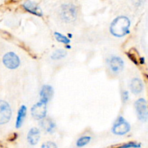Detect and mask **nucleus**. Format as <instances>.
Returning a JSON list of instances; mask_svg holds the SVG:
<instances>
[{"mask_svg": "<svg viewBox=\"0 0 148 148\" xmlns=\"http://www.w3.org/2000/svg\"><path fill=\"white\" fill-rule=\"evenodd\" d=\"M66 55V53L65 51L64 50H59L56 51L55 52H53V53L52 54L51 58L53 59H60L62 58H64Z\"/></svg>", "mask_w": 148, "mask_h": 148, "instance_id": "obj_15", "label": "nucleus"}, {"mask_svg": "<svg viewBox=\"0 0 148 148\" xmlns=\"http://www.w3.org/2000/svg\"><path fill=\"white\" fill-rule=\"evenodd\" d=\"M40 124H41L42 127H43L46 132H52L55 128L54 124H53L50 119H49L43 120V121H41V123H40Z\"/></svg>", "mask_w": 148, "mask_h": 148, "instance_id": "obj_14", "label": "nucleus"}, {"mask_svg": "<svg viewBox=\"0 0 148 148\" xmlns=\"http://www.w3.org/2000/svg\"><path fill=\"white\" fill-rule=\"evenodd\" d=\"M62 18L66 22H73L76 20L77 10L75 5L72 4H64L61 9Z\"/></svg>", "mask_w": 148, "mask_h": 148, "instance_id": "obj_2", "label": "nucleus"}, {"mask_svg": "<svg viewBox=\"0 0 148 148\" xmlns=\"http://www.w3.org/2000/svg\"><path fill=\"white\" fill-rule=\"evenodd\" d=\"M130 21L127 17L121 16L118 17L111 23L110 30L114 36L117 37H122L129 33V27Z\"/></svg>", "mask_w": 148, "mask_h": 148, "instance_id": "obj_1", "label": "nucleus"}, {"mask_svg": "<svg viewBox=\"0 0 148 148\" xmlns=\"http://www.w3.org/2000/svg\"><path fill=\"white\" fill-rule=\"evenodd\" d=\"M135 108L139 119L143 121H147L148 119V109L145 100L143 98L137 100L135 102Z\"/></svg>", "mask_w": 148, "mask_h": 148, "instance_id": "obj_3", "label": "nucleus"}, {"mask_svg": "<svg viewBox=\"0 0 148 148\" xmlns=\"http://www.w3.org/2000/svg\"><path fill=\"white\" fill-rule=\"evenodd\" d=\"M41 148H57L56 144L51 142H47L42 145Z\"/></svg>", "mask_w": 148, "mask_h": 148, "instance_id": "obj_19", "label": "nucleus"}, {"mask_svg": "<svg viewBox=\"0 0 148 148\" xmlns=\"http://www.w3.org/2000/svg\"><path fill=\"white\" fill-rule=\"evenodd\" d=\"M130 89L134 94H139L143 91V84L142 81L138 78H134L130 83Z\"/></svg>", "mask_w": 148, "mask_h": 148, "instance_id": "obj_12", "label": "nucleus"}, {"mask_svg": "<svg viewBox=\"0 0 148 148\" xmlns=\"http://www.w3.org/2000/svg\"><path fill=\"white\" fill-rule=\"evenodd\" d=\"M129 95H128V92H124L123 93V99H124V101H127L128 100Z\"/></svg>", "mask_w": 148, "mask_h": 148, "instance_id": "obj_20", "label": "nucleus"}, {"mask_svg": "<svg viewBox=\"0 0 148 148\" xmlns=\"http://www.w3.org/2000/svg\"><path fill=\"white\" fill-rule=\"evenodd\" d=\"M12 116L11 108L7 102L0 101V124H4L10 121Z\"/></svg>", "mask_w": 148, "mask_h": 148, "instance_id": "obj_4", "label": "nucleus"}, {"mask_svg": "<svg viewBox=\"0 0 148 148\" xmlns=\"http://www.w3.org/2000/svg\"><path fill=\"white\" fill-rule=\"evenodd\" d=\"M23 7H24V8L27 11L32 13V14H34L38 16L42 15V12L41 10L40 9V7H39L36 3L33 2V1H26V2L23 4Z\"/></svg>", "mask_w": 148, "mask_h": 148, "instance_id": "obj_10", "label": "nucleus"}, {"mask_svg": "<svg viewBox=\"0 0 148 148\" xmlns=\"http://www.w3.org/2000/svg\"><path fill=\"white\" fill-rule=\"evenodd\" d=\"M32 116L35 119H41L45 117L46 114V103L43 102H39L35 104L31 109Z\"/></svg>", "mask_w": 148, "mask_h": 148, "instance_id": "obj_7", "label": "nucleus"}, {"mask_svg": "<svg viewBox=\"0 0 148 148\" xmlns=\"http://www.w3.org/2000/svg\"><path fill=\"white\" fill-rule=\"evenodd\" d=\"M55 37H56V40L58 41L61 42V43H68L69 42V40L66 37V36H63V35L60 34L59 33H55Z\"/></svg>", "mask_w": 148, "mask_h": 148, "instance_id": "obj_17", "label": "nucleus"}, {"mask_svg": "<svg viewBox=\"0 0 148 148\" xmlns=\"http://www.w3.org/2000/svg\"><path fill=\"white\" fill-rule=\"evenodd\" d=\"M3 62L7 68L11 69H16L20 65V59L18 56L12 52H9L4 55Z\"/></svg>", "mask_w": 148, "mask_h": 148, "instance_id": "obj_6", "label": "nucleus"}, {"mask_svg": "<svg viewBox=\"0 0 148 148\" xmlns=\"http://www.w3.org/2000/svg\"><path fill=\"white\" fill-rule=\"evenodd\" d=\"M130 130V124L122 117L119 118L113 127V132L118 135H123V134H127Z\"/></svg>", "mask_w": 148, "mask_h": 148, "instance_id": "obj_5", "label": "nucleus"}, {"mask_svg": "<svg viewBox=\"0 0 148 148\" xmlns=\"http://www.w3.org/2000/svg\"><path fill=\"white\" fill-rule=\"evenodd\" d=\"M53 89L49 85H45L43 87L41 91H40V102H43L46 103L51 99L53 96Z\"/></svg>", "mask_w": 148, "mask_h": 148, "instance_id": "obj_9", "label": "nucleus"}, {"mask_svg": "<svg viewBox=\"0 0 148 148\" xmlns=\"http://www.w3.org/2000/svg\"><path fill=\"white\" fill-rule=\"evenodd\" d=\"M40 139V131L37 128H33L30 130L27 134V141L32 145H35L38 143Z\"/></svg>", "mask_w": 148, "mask_h": 148, "instance_id": "obj_11", "label": "nucleus"}, {"mask_svg": "<svg viewBox=\"0 0 148 148\" xmlns=\"http://www.w3.org/2000/svg\"><path fill=\"white\" fill-rule=\"evenodd\" d=\"M140 147V144H137V143H127V144L123 145L122 146L119 147V148H131V147L137 148Z\"/></svg>", "mask_w": 148, "mask_h": 148, "instance_id": "obj_18", "label": "nucleus"}, {"mask_svg": "<svg viewBox=\"0 0 148 148\" xmlns=\"http://www.w3.org/2000/svg\"><path fill=\"white\" fill-rule=\"evenodd\" d=\"M26 111H27V108H26L25 106H23L20 108V109L19 110L18 116H17V121H16V127H17V128H20V126L23 124L26 115Z\"/></svg>", "mask_w": 148, "mask_h": 148, "instance_id": "obj_13", "label": "nucleus"}, {"mask_svg": "<svg viewBox=\"0 0 148 148\" xmlns=\"http://www.w3.org/2000/svg\"><path fill=\"white\" fill-rule=\"evenodd\" d=\"M90 137H82L79 138L77 142V147H83V146L86 145L87 144L90 143Z\"/></svg>", "mask_w": 148, "mask_h": 148, "instance_id": "obj_16", "label": "nucleus"}, {"mask_svg": "<svg viewBox=\"0 0 148 148\" xmlns=\"http://www.w3.org/2000/svg\"><path fill=\"white\" fill-rule=\"evenodd\" d=\"M109 66L111 70L115 73H119L124 68V62L122 59L117 56L111 58L109 62Z\"/></svg>", "mask_w": 148, "mask_h": 148, "instance_id": "obj_8", "label": "nucleus"}]
</instances>
